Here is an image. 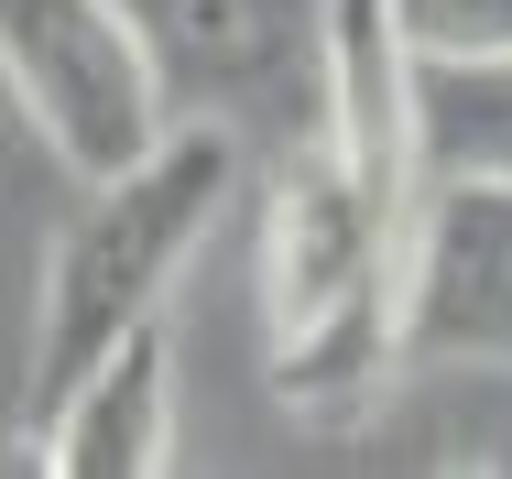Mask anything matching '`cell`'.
<instances>
[{
	"label": "cell",
	"mask_w": 512,
	"mask_h": 479,
	"mask_svg": "<svg viewBox=\"0 0 512 479\" xmlns=\"http://www.w3.org/2000/svg\"><path fill=\"white\" fill-rule=\"evenodd\" d=\"M240 186V142L207 120H164L153 153H131L120 175L77 196V218L44 251V305H33V371H22V436L55 414V392L77 382L99 349L164 316L175 273L207 251L218 207Z\"/></svg>",
	"instance_id": "obj_1"
},
{
	"label": "cell",
	"mask_w": 512,
	"mask_h": 479,
	"mask_svg": "<svg viewBox=\"0 0 512 479\" xmlns=\"http://www.w3.org/2000/svg\"><path fill=\"white\" fill-rule=\"evenodd\" d=\"M164 120L229 142H306L327 109V0H120Z\"/></svg>",
	"instance_id": "obj_2"
},
{
	"label": "cell",
	"mask_w": 512,
	"mask_h": 479,
	"mask_svg": "<svg viewBox=\"0 0 512 479\" xmlns=\"http://www.w3.org/2000/svg\"><path fill=\"white\" fill-rule=\"evenodd\" d=\"M0 88L77 186H99L164 142V88L120 0H0Z\"/></svg>",
	"instance_id": "obj_3"
},
{
	"label": "cell",
	"mask_w": 512,
	"mask_h": 479,
	"mask_svg": "<svg viewBox=\"0 0 512 479\" xmlns=\"http://www.w3.org/2000/svg\"><path fill=\"white\" fill-rule=\"evenodd\" d=\"M393 360L404 371H512V186H414L393 251Z\"/></svg>",
	"instance_id": "obj_4"
},
{
	"label": "cell",
	"mask_w": 512,
	"mask_h": 479,
	"mask_svg": "<svg viewBox=\"0 0 512 479\" xmlns=\"http://www.w3.org/2000/svg\"><path fill=\"white\" fill-rule=\"evenodd\" d=\"M393 251H404V207L371 196L316 131L273 153V207H262V327L273 338L360 294H393Z\"/></svg>",
	"instance_id": "obj_5"
},
{
	"label": "cell",
	"mask_w": 512,
	"mask_h": 479,
	"mask_svg": "<svg viewBox=\"0 0 512 479\" xmlns=\"http://www.w3.org/2000/svg\"><path fill=\"white\" fill-rule=\"evenodd\" d=\"M22 447H33V469H66V479H164L175 469V349H164V316L131 327L120 349H99Z\"/></svg>",
	"instance_id": "obj_6"
},
{
	"label": "cell",
	"mask_w": 512,
	"mask_h": 479,
	"mask_svg": "<svg viewBox=\"0 0 512 479\" xmlns=\"http://www.w3.org/2000/svg\"><path fill=\"white\" fill-rule=\"evenodd\" d=\"M316 142L371 196L414 207V55L382 0H327V109Z\"/></svg>",
	"instance_id": "obj_7"
},
{
	"label": "cell",
	"mask_w": 512,
	"mask_h": 479,
	"mask_svg": "<svg viewBox=\"0 0 512 479\" xmlns=\"http://www.w3.org/2000/svg\"><path fill=\"white\" fill-rule=\"evenodd\" d=\"M512 186V55H414V186Z\"/></svg>",
	"instance_id": "obj_8"
},
{
	"label": "cell",
	"mask_w": 512,
	"mask_h": 479,
	"mask_svg": "<svg viewBox=\"0 0 512 479\" xmlns=\"http://www.w3.org/2000/svg\"><path fill=\"white\" fill-rule=\"evenodd\" d=\"M404 55H512V0H382Z\"/></svg>",
	"instance_id": "obj_9"
}]
</instances>
